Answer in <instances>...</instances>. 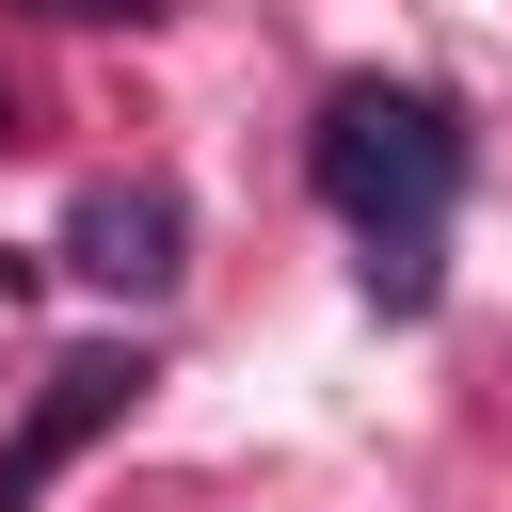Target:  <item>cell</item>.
Listing matches in <instances>:
<instances>
[{
  "label": "cell",
  "instance_id": "6da1fadb",
  "mask_svg": "<svg viewBox=\"0 0 512 512\" xmlns=\"http://www.w3.org/2000/svg\"><path fill=\"white\" fill-rule=\"evenodd\" d=\"M320 192L368 224V288L416 320V304H432V224H448V192H464V128H448L432 96L352 80V96L320 112Z\"/></svg>",
  "mask_w": 512,
  "mask_h": 512
},
{
  "label": "cell",
  "instance_id": "7a4b0ae2",
  "mask_svg": "<svg viewBox=\"0 0 512 512\" xmlns=\"http://www.w3.org/2000/svg\"><path fill=\"white\" fill-rule=\"evenodd\" d=\"M128 400H144V352H128V336L64 352V368L32 384V416H16V448H0V512H32V496H48V480H64V464H80V448H96Z\"/></svg>",
  "mask_w": 512,
  "mask_h": 512
},
{
  "label": "cell",
  "instance_id": "3957f363",
  "mask_svg": "<svg viewBox=\"0 0 512 512\" xmlns=\"http://www.w3.org/2000/svg\"><path fill=\"white\" fill-rule=\"evenodd\" d=\"M192 224H176V192L160 176H96L80 208H64V272H96V288H128V304H160L192 256H176Z\"/></svg>",
  "mask_w": 512,
  "mask_h": 512
},
{
  "label": "cell",
  "instance_id": "277c9868",
  "mask_svg": "<svg viewBox=\"0 0 512 512\" xmlns=\"http://www.w3.org/2000/svg\"><path fill=\"white\" fill-rule=\"evenodd\" d=\"M32 16H80V32H112V16H160V0H32Z\"/></svg>",
  "mask_w": 512,
  "mask_h": 512
},
{
  "label": "cell",
  "instance_id": "5b68a950",
  "mask_svg": "<svg viewBox=\"0 0 512 512\" xmlns=\"http://www.w3.org/2000/svg\"><path fill=\"white\" fill-rule=\"evenodd\" d=\"M0 128H16V112H0Z\"/></svg>",
  "mask_w": 512,
  "mask_h": 512
}]
</instances>
